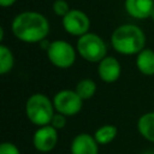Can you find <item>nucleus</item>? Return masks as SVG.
<instances>
[{
	"instance_id": "nucleus-10",
	"label": "nucleus",
	"mask_w": 154,
	"mask_h": 154,
	"mask_svg": "<svg viewBox=\"0 0 154 154\" xmlns=\"http://www.w3.org/2000/svg\"><path fill=\"white\" fill-rule=\"evenodd\" d=\"M97 75L105 83H113L122 75V66L114 57H105L97 65Z\"/></svg>"
},
{
	"instance_id": "nucleus-11",
	"label": "nucleus",
	"mask_w": 154,
	"mask_h": 154,
	"mask_svg": "<svg viewBox=\"0 0 154 154\" xmlns=\"http://www.w3.org/2000/svg\"><path fill=\"white\" fill-rule=\"evenodd\" d=\"M153 8L154 0H125L126 12L136 19L150 18Z\"/></svg>"
},
{
	"instance_id": "nucleus-16",
	"label": "nucleus",
	"mask_w": 154,
	"mask_h": 154,
	"mask_svg": "<svg viewBox=\"0 0 154 154\" xmlns=\"http://www.w3.org/2000/svg\"><path fill=\"white\" fill-rule=\"evenodd\" d=\"M14 66V57L12 51L5 46L0 45V75L8 73Z\"/></svg>"
},
{
	"instance_id": "nucleus-1",
	"label": "nucleus",
	"mask_w": 154,
	"mask_h": 154,
	"mask_svg": "<svg viewBox=\"0 0 154 154\" xmlns=\"http://www.w3.org/2000/svg\"><path fill=\"white\" fill-rule=\"evenodd\" d=\"M11 28L13 35L25 43H40L49 34L48 19L35 11H25L17 14Z\"/></svg>"
},
{
	"instance_id": "nucleus-8",
	"label": "nucleus",
	"mask_w": 154,
	"mask_h": 154,
	"mask_svg": "<svg viewBox=\"0 0 154 154\" xmlns=\"http://www.w3.org/2000/svg\"><path fill=\"white\" fill-rule=\"evenodd\" d=\"M58 130L52 125L38 126L32 136V146L37 152L48 153L58 144Z\"/></svg>"
},
{
	"instance_id": "nucleus-21",
	"label": "nucleus",
	"mask_w": 154,
	"mask_h": 154,
	"mask_svg": "<svg viewBox=\"0 0 154 154\" xmlns=\"http://www.w3.org/2000/svg\"><path fill=\"white\" fill-rule=\"evenodd\" d=\"M143 154H154V150H153V149H150V150H147V152H144Z\"/></svg>"
},
{
	"instance_id": "nucleus-20",
	"label": "nucleus",
	"mask_w": 154,
	"mask_h": 154,
	"mask_svg": "<svg viewBox=\"0 0 154 154\" xmlns=\"http://www.w3.org/2000/svg\"><path fill=\"white\" fill-rule=\"evenodd\" d=\"M14 2H16V0H0V5H1L2 7H8V6H12Z\"/></svg>"
},
{
	"instance_id": "nucleus-18",
	"label": "nucleus",
	"mask_w": 154,
	"mask_h": 154,
	"mask_svg": "<svg viewBox=\"0 0 154 154\" xmlns=\"http://www.w3.org/2000/svg\"><path fill=\"white\" fill-rule=\"evenodd\" d=\"M66 122H67V117H66V116L55 112L54 116H53V118H52V120H51V123H49V125H52V126L55 128L57 130H60V129L65 128Z\"/></svg>"
},
{
	"instance_id": "nucleus-3",
	"label": "nucleus",
	"mask_w": 154,
	"mask_h": 154,
	"mask_svg": "<svg viewBox=\"0 0 154 154\" xmlns=\"http://www.w3.org/2000/svg\"><path fill=\"white\" fill-rule=\"evenodd\" d=\"M54 113L55 108L53 100L42 93H35L30 95L25 102V116L29 122L37 128L49 125Z\"/></svg>"
},
{
	"instance_id": "nucleus-5",
	"label": "nucleus",
	"mask_w": 154,
	"mask_h": 154,
	"mask_svg": "<svg viewBox=\"0 0 154 154\" xmlns=\"http://www.w3.org/2000/svg\"><path fill=\"white\" fill-rule=\"evenodd\" d=\"M46 52L51 64L58 69H69L75 64L76 49L64 40H55L51 42Z\"/></svg>"
},
{
	"instance_id": "nucleus-17",
	"label": "nucleus",
	"mask_w": 154,
	"mask_h": 154,
	"mask_svg": "<svg viewBox=\"0 0 154 154\" xmlns=\"http://www.w3.org/2000/svg\"><path fill=\"white\" fill-rule=\"evenodd\" d=\"M53 11H54V13H55L57 16H59V17H65L71 10H70V7H69L67 1H65V0H55V1L53 2Z\"/></svg>"
},
{
	"instance_id": "nucleus-6",
	"label": "nucleus",
	"mask_w": 154,
	"mask_h": 154,
	"mask_svg": "<svg viewBox=\"0 0 154 154\" xmlns=\"http://www.w3.org/2000/svg\"><path fill=\"white\" fill-rule=\"evenodd\" d=\"M53 105L55 112L66 117H72L81 112L83 107V100L75 89H63L53 96Z\"/></svg>"
},
{
	"instance_id": "nucleus-4",
	"label": "nucleus",
	"mask_w": 154,
	"mask_h": 154,
	"mask_svg": "<svg viewBox=\"0 0 154 154\" xmlns=\"http://www.w3.org/2000/svg\"><path fill=\"white\" fill-rule=\"evenodd\" d=\"M77 52L82 59L89 63H100L107 53L105 41L96 34L87 32L77 41Z\"/></svg>"
},
{
	"instance_id": "nucleus-7",
	"label": "nucleus",
	"mask_w": 154,
	"mask_h": 154,
	"mask_svg": "<svg viewBox=\"0 0 154 154\" xmlns=\"http://www.w3.org/2000/svg\"><path fill=\"white\" fill-rule=\"evenodd\" d=\"M63 26L66 32L72 36H83L90 28L89 17L79 10H71L65 17H63Z\"/></svg>"
},
{
	"instance_id": "nucleus-22",
	"label": "nucleus",
	"mask_w": 154,
	"mask_h": 154,
	"mask_svg": "<svg viewBox=\"0 0 154 154\" xmlns=\"http://www.w3.org/2000/svg\"><path fill=\"white\" fill-rule=\"evenodd\" d=\"M150 18H152V20L154 22V8H153V11H152V13H150Z\"/></svg>"
},
{
	"instance_id": "nucleus-2",
	"label": "nucleus",
	"mask_w": 154,
	"mask_h": 154,
	"mask_svg": "<svg viewBox=\"0 0 154 154\" xmlns=\"http://www.w3.org/2000/svg\"><path fill=\"white\" fill-rule=\"evenodd\" d=\"M111 43L116 52L124 55H134L144 49L146 35L137 25L123 24L112 32Z\"/></svg>"
},
{
	"instance_id": "nucleus-9",
	"label": "nucleus",
	"mask_w": 154,
	"mask_h": 154,
	"mask_svg": "<svg viewBox=\"0 0 154 154\" xmlns=\"http://www.w3.org/2000/svg\"><path fill=\"white\" fill-rule=\"evenodd\" d=\"M71 154H99V143L94 135L82 132L73 137L70 146Z\"/></svg>"
},
{
	"instance_id": "nucleus-14",
	"label": "nucleus",
	"mask_w": 154,
	"mask_h": 154,
	"mask_svg": "<svg viewBox=\"0 0 154 154\" xmlns=\"http://www.w3.org/2000/svg\"><path fill=\"white\" fill-rule=\"evenodd\" d=\"M117 134H118V130L114 125L105 124L95 130L94 137H95L96 142L99 143V146H106V144L111 143L117 137Z\"/></svg>"
},
{
	"instance_id": "nucleus-13",
	"label": "nucleus",
	"mask_w": 154,
	"mask_h": 154,
	"mask_svg": "<svg viewBox=\"0 0 154 154\" xmlns=\"http://www.w3.org/2000/svg\"><path fill=\"white\" fill-rule=\"evenodd\" d=\"M137 130L143 138L154 143V111L147 112L138 118Z\"/></svg>"
},
{
	"instance_id": "nucleus-19",
	"label": "nucleus",
	"mask_w": 154,
	"mask_h": 154,
	"mask_svg": "<svg viewBox=\"0 0 154 154\" xmlns=\"http://www.w3.org/2000/svg\"><path fill=\"white\" fill-rule=\"evenodd\" d=\"M0 154H20V150L12 142H2L0 144Z\"/></svg>"
},
{
	"instance_id": "nucleus-15",
	"label": "nucleus",
	"mask_w": 154,
	"mask_h": 154,
	"mask_svg": "<svg viewBox=\"0 0 154 154\" xmlns=\"http://www.w3.org/2000/svg\"><path fill=\"white\" fill-rule=\"evenodd\" d=\"M75 90L81 96V99L83 101L89 100L96 93V83L90 78H82L77 82V84L75 87Z\"/></svg>"
},
{
	"instance_id": "nucleus-12",
	"label": "nucleus",
	"mask_w": 154,
	"mask_h": 154,
	"mask_svg": "<svg viewBox=\"0 0 154 154\" xmlns=\"http://www.w3.org/2000/svg\"><path fill=\"white\" fill-rule=\"evenodd\" d=\"M136 66L144 76L154 75V51L149 48L142 49L136 57Z\"/></svg>"
}]
</instances>
